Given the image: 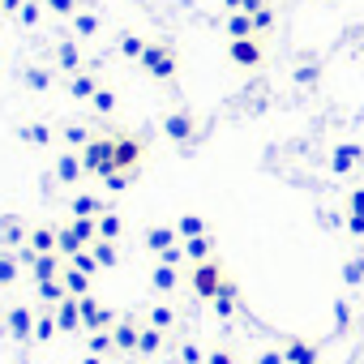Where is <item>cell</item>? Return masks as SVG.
Segmentation results:
<instances>
[{
	"label": "cell",
	"instance_id": "cell-1",
	"mask_svg": "<svg viewBox=\"0 0 364 364\" xmlns=\"http://www.w3.org/2000/svg\"><path fill=\"white\" fill-rule=\"evenodd\" d=\"M141 69H146L154 82H171L176 69H180V60H176V52H171L167 43H150V48L141 52Z\"/></svg>",
	"mask_w": 364,
	"mask_h": 364
},
{
	"label": "cell",
	"instance_id": "cell-2",
	"mask_svg": "<svg viewBox=\"0 0 364 364\" xmlns=\"http://www.w3.org/2000/svg\"><path fill=\"white\" fill-rule=\"evenodd\" d=\"M189 283H193V291H198L202 300H215L232 279L223 274V266H219V262H198V266H193V274H189Z\"/></svg>",
	"mask_w": 364,
	"mask_h": 364
},
{
	"label": "cell",
	"instance_id": "cell-3",
	"mask_svg": "<svg viewBox=\"0 0 364 364\" xmlns=\"http://www.w3.org/2000/svg\"><path fill=\"white\" fill-rule=\"evenodd\" d=\"M107 137H112V171L129 176L141 159V137H133V133H107Z\"/></svg>",
	"mask_w": 364,
	"mask_h": 364
},
{
	"label": "cell",
	"instance_id": "cell-4",
	"mask_svg": "<svg viewBox=\"0 0 364 364\" xmlns=\"http://www.w3.org/2000/svg\"><path fill=\"white\" fill-rule=\"evenodd\" d=\"M82 167L95 176H107L112 171V137H90L82 146Z\"/></svg>",
	"mask_w": 364,
	"mask_h": 364
},
{
	"label": "cell",
	"instance_id": "cell-5",
	"mask_svg": "<svg viewBox=\"0 0 364 364\" xmlns=\"http://www.w3.org/2000/svg\"><path fill=\"white\" fill-rule=\"evenodd\" d=\"M163 133H167V141H176V146H189V141L198 137L193 112H167V116H163Z\"/></svg>",
	"mask_w": 364,
	"mask_h": 364
},
{
	"label": "cell",
	"instance_id": "cell-6",
	"mask_svg": "<svg viewBox=\"0 0 364 364\" xmlns=\"http://www.w3.org/2000/svg\"><path fill=\"white\" fill-rule=\"evenodd\" d=\"M228 56H232V65H240V69H257V65L266 60L262 35H257V39H232V43H228Z\"/></svg>",
	"mask_w": 364,
	"mask_h": 364
},
{
	"label": "cell",
	"instance_id": "cell-7",
	"mask_svg": "<svg viewBox=\"0 0 364 364\" xmlns=\"http://www.w3.org/2000/svg\"><path fill=\"white\" fill-rule=\"evenodd\" d=\"M77 304H82V330H86V334H95V330H112V326H116V313L103 309L95 296H82Z\"/></svg>",
	"mask_w": 364,
	"mask_h": 364
},
{
	"label": "cell",
	"instance_id": "cell-8",
	"mask_svg": "<svg viewBox=\"0 0 364 364\" xmlns=\"http://www.w3.org/2000/svg\"><path fill=\"white\" fill-rule=\"evenodd\" d=\"M364 163V150L355 146V141H343V146H334V154H330V171H351V167H360Z\"/></svg>",
	"mask_w": 364,
	"mask_h": 364
},
{
	"label": "cell",
	"instance_id": "cell-9",
	"mask_svg": "<svg viewBox=\"0 0 364 364\" xmlns=\"http://www.w3.org/2000/svg\"><path fill=\"white\" fill-rule=\"evenodd\" d=\"M56 326H60L65 334H73V330H82V304H77L73 296L56 304Z\"/></svg>",
	"mask_w": 364,
	"mask_h": 364
},
{
	"label": "cell",
	"instance_id": "cell-10",
	"mask_svg": "<svg viewBox=\"0 0 364 364\" xmlns=\"http://www.w3.org/2000/svg\"><path fill=\"white\" fill-rule=\"evenodd\" d=\"M82 176H86L82 154H56V180H65V185H77Z\"/></svg>",
	"mask_w": 364,
	"mask_h": 364
},
{
	"label": "cell",
	"instance_id": "cell-11",
	"mask_svg": "<svg viewBox=\"0 0 364 364\" xmlns=\"http://www.w3.org/2000/svg\"><path fill=\"white\" fill-rule=\"evenodd\" d=\"M31 274H35V283L60 279V274H65V270H60V253H39V257H35V266H31Z\"/></svg>",
	"mask_w": 364,
	"mask_h": 364
},
{
	"label": "cell",
	"instance_id": "cell-12",
	"mask_svg": "<svg viewBox=\"0 0 364 364\" xmlns=\"http://www.w3.org/2000/svg\"><path fill=\"white\" fill-rule=\"evenodd\" d=\"M283 360H287V364H317V347H313V343H304V338H287Z\"/></svg>",
	"mask_w": 364,
	"mask_h": 364
},
{
	"label": "cell",
	"instance_id": "cell-13",
	"mask_svg": "<svg viewBox=\"0 0 364 364\" xmlns=\"http://www.w3.org/2000/svg\"><path fill=\"white\" fill-rule=\"evenodd\" d=\"M112 338H116V351H137L141 326H133V321H116V326H112Z\"/></svg>",
	"mask_w": 364,
	"mask_h": 364
},
{
	"label": "cell",
	"instance_id": "cell-14",
	"mask_svg": "<svg viewBox=\"0 0 364 364\" xmlns=\"http://www.w3.org/2000/svg\"><path fill=\"white\" fill-rule=\"evenodd\" d=\"M69 95H73V99H86V103H90V99L99 95V77H95V73H82V69H77V73H73V82H69Z\"/></svg>",
	"mask_w": 364,
	"mask_h": 364
},
{
	"label": "cell",
	"instance_id": "cell-15",
	"mask_svg": "<svg viewBox=\"0 0 364 364\" xmlns=\"http://www.w3.org/2000/svg\"><path fill=\"white\" fill-rule=\"evenodd\" d=\"M5 321H9V330H14L18 338H31V334H35V313H31V309H22V304H18V309H9V317H5Z\"/></svg>",
	"mask_w": 364,
	"mask_h": 364
},
{
	"label": "cell",
	"instance_id": "cell-16",
	"mask_svg": "<svg viewBox=\"0 0 364 364\" xmlns=\"http://www.w3.org/2000/svg\"><path fill=\"white\" fill-rule=\"evenodd\" d=\"M223 26H228V35H232V39H257V26H253V18H249V14H228V22H223Z\"/></svg>",
	"mask_w": 364,
	"mask_h": 364
},
{
	"label": "cell",
	"instance_id": "cell-17",
	"mask_svg": "<svg viewBox=\"0 0 364 364\" xmlns=\"http://www.w3.org/2000/svg\"><path fill=\"white\" fill-rule=\"evenodd\" d=\"M103 210H107V206H103L95 193H77V198H73V219H99Z\"/></svg>",
	"mask_w": 364,
	"mask_h": 364
},
{
	"label": "cell",
	"instance_id": "cell-18",
	"mask_svg": "<svg viewBox=\"0 0 364 364\" xmlns=\"http://www.w3.org/2000/svg\"><path fill=\"white\" fill-rule=\"evenodd\" d=\"M176 236H180V232H171V228H150V232H146V245H150V253L163 257L167 249H176Z\"/></svg>",
	"mask_w": 364,
	"mask_h": 364
},
{
	"label": "cell",
	"instance_id": "cell-19",
	"mask_svg": "<svg viewBox=\"0 0 364 364\" xmlns=\"http://www.w3.org/2000/svg\"><path fill=\"white\" fill-rule=\"evenodd\" d=\"M60 283H65V291H69L73 300H82V296H90V274H82V270H73V266H69V270L60 274Z\"/></svg>",
	"mask_w": 364,
	"mask_h": 364
},
{
	"label": "cell",
	"instance_id": "cell-20",
	"mask_svg": "<svg viewBox=\"0 0 364 364\" xmlns=\"http://www.w3.org/2000/svg\"><path fill=\"white\" fill-rule=\"evenodd\" d=\"M18 137H22V141H31V146H52V129H48L43 120L22 124V129H18Z\"/></svg>",
	"mask_w": 364,
	"mask_h": 364
},
{
	"label": "cell",
	"instance_id": "cell-21",
	"mask_svg": "<svg viewBox=\"0 0 364 364\" xmlns=\"http://www.w3.org/2000/svg\"><path fill=\"white\" fill-rule=\"evenodd\" d=\"M95 228H99V240H120L124 219H120V215H112V210H103V215L95 219Z\"/></svg>",
	"mask_w": 364,
	"mask_h": 364
},
{
	"label": "cell",
	"instance_id": "cell-22",
	"mask_svg": "<svg viewBox=\"0 0 364 364\" xmlns=\"http://www.w3.org/2000/svg\"><path fill=\"white\" fill-rule=\"evenodd\" d=\"M0 236H5L9 249H22V245H26V228H22L18 219H0Z\"/></svg>",
	"mask_w": 364,
	"mask_h": 364
},
{
	"label": "cell",
	"instance_id": "cell-23",
	"mask_svg": "<svg viewBox=\"0 0 364 364\" xmlns=\"http://www.w3.org/2000/svg\"><path fill=\"white\" fill-rule=\"evenodd\" d=\"M26 245H31L35 253H56V232H52V228H35Z\"/></svg>",
	"mask_w": 364,
	"mask_h": 364
},
{
	"label": "cell",
	"instance_id": "cell-24",
	"mask_svg": "<svg viewBox=\"0 0 364 364\" xmlns=\"http://www.w3.org/2000/svg\"><path fill=\"white\" fill-rule=\"evenodd\" d=\"M185 257L198 266V262H210V236H193V240H185Z\"/></svg>",
	"mask_w": 364,
	"mask_h": 364
},
{
	"label": "cell",
	"instance_id": "cell-25",
	"mask_svg": "<svg viewBox=\"0 0 364 364\" xmlns=\"http://www.w3.org/2000/svg\"><path fill=\"white\" fill-rule=\"evenodd\" d=\"M150 283H154V291H171V287H176V266L159 262V266L150 270Z\"/></svg>",
	"mask_w": 364,
	"mask_h": 364
},
{
	"label": "cell",
	"instance_id": "cell-26",
	"mask_svg": "<svg viewBox=\"0 0 364 364\" xmlns=\"http://www.w3.org/2000/svg\"><path fill=\"white\" fill-rule=\"evenodd\" d=\"M39 300L56 309L60 300H69V291H65V283H60V279H48V283H39Z\"/></svg>",
	"mask_w": 364,
	"mask_h": 364
},
{
	"label": "cell",
	"instance_id": "cell-27",
	"mask_svg": "<svg viewBox=\"0 0 364 364\" xmlns=\"http://www.w3.org/2000/svg\"><path fill=\"white\" fill-rule=\"evenodd\" d=\"M56 65H60V69H69V73H77V65H82L77 43H60V48H56Z\"/></svg>",
	"mask_w": 364,
	"mask_h": 364
},
{
	"label": "cell",
	"instance_id": "cell-28",
	"mask_svg": "<svg viewBox=\"0 0 364 364\" xmlns=\"http://www.w3.org/2000/svg\"><path fill=\"white\" fill-rule=\"evenodd\" d=\"M215 313H219V317H236V283H228V287L215 296Z\"/></svg>",
	"mask_w": 364,
	"mask_h": 364
},
{
	"label": "cell",
	"instance_id": "cell-29",
	"mask_svg": "<svg viewBox=\"0 0 364 364\" xmlns=\"http://www.w3.org/2000/svg\"><path fill=\"white\" fill-rule=\"evenodd\" d=\"M112 347H116V338H112V330H95V334L86 338V351H90V355H107Z\"/></svg>",
	"mask_w": 364,
	"mask_h": 364
},
{
	"label": "cell",
	"instance_id": "cell-30",
	"mask_svg": "<svg viewBox=\"0 0 364 364\" xmlns=\"http://www.w3.org/2000/svg\"><path fill=\"white\" fill-rule=\"evenodd\" d=\"M176 232L185 236V240H193V236H206V223H202V215H180Z\"/></svg>",
	"mask_w": 364,
	"mask_h": 364
},
{
	"label": "cell",
	"instance_id": "cell-31",
	"mask_svg": "<svg viewBox=\"0 0 364 364\" xmlns=\"http://www.w3.org/2000/svg\"><path fill=\"white\" fill-rule=\"evenodd\" d=\"M18 283V253H0V287Z\"/></svg>",
	"mask_w": 364,
	"mask_h": 364
},
{
	"label": "cell",
	"instance_id": "cell-32",
	"mask_svg": "<svg viewBox=\"0 0 364 364\" xmlns=\"http://www.w3.org/2000/svg\"><path fill=\"white\" fill-rule=\"evenodd\" d=\"M159 347H163V330L146 326V330H141V338H137V351H141V355H154Z\"/></svg>",
	"mask_w": 364,
	"mask_h": 364
},
{
	"label": "cell",
	"instance_id": "cell-33",
	"mask_svg": "<svg viewBox=\"0 0 364 364\" xmlns=\"http://www.w3.org/2000/svg\"><path fill=\"white\" fill-rule=\"evenodd\" d=\"M146 48H150V39H141V35H124V39H120V52H124L129 60H141Z\"/></svg>",
	"mask_w": 364,
	"mask_h": 364
},
{
	"label": "cell",
	"instance_id": "cell-34",
	"mask_svg": "<svg viewBox=\"0 0 364 364\" xmlns=\"http://www.w3.org/2000/svg\"><path fill=\"white\" fill-rule=\"evenodd\" d=\"M26 86H31V90H39V95H43V90H52V69H39V65H35V69H26Z\"/></svg>",
	"mask_w": 364,
	"mask_h": 364
},
{
	"label": "cell",
	"instance_id": "cell-35",
	"mask_svg": "<svg viewBox=\"0 0 364 364\" xmlns=\"http://www.w3.org/2000/svg\"><path fill=\"white\" fill-rule=\"evenodd\" d=\"M90 253H95V262H99V266H116V240H95V245H90Z\"/></svg>",
	"mask_w": 364,
	"mask_h": 364
},
{
	"label": "cell",
	"instance_id": "cell-36",
	"mask_svg": "<svg viewBox=\"0 0 364 364\" xmlns=\"http://www.w3.org/2000/svg\"><path fill=\"white\" fill-rule=\"evenodd\" d=\"M43 9H48V5H39V0H26V5L18 9V22H22V26H39Z\"/></svg>",
	"mask_w": 364,
	"mask_h": 364
},
{
	"label": "cell",
	"instance_id": "cell-37",
	"mask_svg": "<svg viewBox=\"0 0 364 364\" xmlns=\"http://www.w3.org/2000/svg\"><path fill=\"white\" fill-rule=\"evenodd\" d=\"M90 107H95L99 116H112V112H116V95H112L107 86H99V95L90 99Z\"/></svg>",
	"mask_w": 364,
	"mask_h": 364
},
{
	"label": "cell",
	"instance_id": "cell-38",
	"mask_svg": "<svg viewBox=\"0 0 364 364\" xmlns=\"http://www.w3.org/2000/svg\"><path fill=\"white\" fill-rule=\"evenodd\" d=\"M69 266H73V270H82V274H90V279H95V270H99V262H95V253H90V249L73 253V257H69Z\"/></svg>",
	"mask_w": 364,
	"mask_h": 364
},
{
	"label": "cell",
	"instance_id": "cell-39",
	"mask_svg": "<svg viewBox=\"0 0 364 364\" xmlns=\"http://www.w3.org/2000/svg\"><path fill=\"white\" fill-rule=\"evenodd\" d=\"M60 326H56V317L52 313H43V317H35V338L39 343H52V334H56Z\"/></svg>",
	"mask_w": 364,
	"mask_h": 364
},
{
	"label": "cell",
	"instance_id": "cell-40",
	"mask_svg": "<svg viewBox=\"0 0 364 364\" xmlns=\"http://www.w3.org/2000/svg\"><path fill=\"white\" fill-rule=\"evenodd\" d=\"M223 5H228V9H236V14H249V18H253L257 9H266V5H270V0H223Z\"/></svg>",
	"mask_w": 364,
	"mask_h": 364
},
{
	"label": "cell",
	"instance_id": "cell-41",
	"mask_svg": "<svg viewBox=\"0 0 364 364\" xmlns=\"http://www.w3.org/2000/svg\"><path fill=\"white\" fill-rule=\"evenodd\" d=\"M73 31L77 35H95L99 31V18L95 14H73Z\"/></svg>",
	"mask_w": 364,
	"mask_h": 364
},
{
	"label": "cell",
	"instance_id": "cell-42",
	"mask_svg": "<svg viewBox=\"0 0 364 364\" xmlns=\"http://www.w3.org/2000/svg\"><path fill=\"white\" fill-rule=\"evenodd\" d=\"M171 321H176V313H171L167 304H154V313H150V326H154V330H167Z\"/></svg>",
	"mask_w": 364,
	"mask_h": 364
},
{
	"label": "cell",
	"instance_id": "cell-43",
	"mask_svg": "<svg viewBox=\"0 0 364 364\" xmlns=\"http://www.w3.org/2000/svg\"><path fill=\"white\" fill-rule=\"evenodd\" d=\"M43 5H48L56 18H73V14H77V0H43Z\"/></svg>",
	"mask_w": 364,
	"mask_h": 364
},
{
	"label": "cell",
	"instance_id": "cell-44",
	"mask_svg": "<svg viewBox=\"0 0 364 364\" xmlns=\"http://www.w3.org/2000/svg\"><path fill=\"white\" fill-rule=\"evenodd\" d=\"M347 219H364V189H355L347 198Z\"/></svg>",
	"mask_w": 364,
	"mask_h": 364
},
{
	"label": "cell",
	"instance_id": "cell-45",
	"mask_svg": "<svg viewBox=\"0 0 364 364\" xmlns=\"http://www.w3.org/2000/svg\"><path fill=\"white\" fill-rule=\"evenodd\" d=\"M180 360H185V364H202V360H206V351H202L198 343H185V347H180Z\"/></svg>",
	"mask_w": 364,
	"mask_h": 364
},
{
	"label": "cell",
	"instance_id": "cell-46",
	"mask_svg": "<svg viewBox=\"0 0 364 364\" xmlns=\"http://www.w3.org/2000/svg\"><path fill=\"white\" fill-rule=\"evenodd\" d=\"M253 26H257V35H262V31H270V26H274V9H270V5H266V9H257V14H253Z\"/></svg>",
	"mask_w": 364,
	"mask_h": 364
},
{
	"label": "cell",
	"instance_id": "cell-47",
	"mask_svg": "<svg viewBox=\"0 0 364 364\" xmlns=\"http://www.w3.org/2000/svg\"><path fill=\"white\" fill-rule=\"evenodd\" d=\"M65 141H69V146H86V141H90V133H86L82 124H69V129H65Z\"/></svg>",
	"mask_w": 364,
	"mask_h": 364
},
{
	"label": "cell",
	"instance_id": "cell-48",
	"mask_svg": "<svg viewBox=\"0 0 364 364\" xmlns=\"http://www.w3.org/2000/svg\"><path fill=\"white\" fill-rule=\"evenodd\" d=\"M291 77H296L300 86H313V82H317V65H300V69H296Z\"/></svg>",
	"mask_w": 364,
	"mask_h": 364
},
{
	"label": "cell",
	"instance_id": "cell-49",
	"mask_svg": "<svg viewBox=\"0 0 364 364\" xmlns=\"http://www.w3.org/2000/svg\"><path fill=\"white\" fill-rule=\"evenodd\" d=\"M343 279L347 283H364V262H347L343 266Z\"/></svg>",
	"mask_w": 364,
	"mask_h": 364
},
{
	"label": "cell",
	"instance_id": "cell-50",
	"mask_svg": "<svg viewBox=\"0 0 364 364\" xmlns=\"http://www.w3.org/2000/svg\"><path fill=\"white\" fill-rule=\"evenodd\" d=\"M103 185L116 193V189H124V185H129V176H124V171H107V176H103Z\"/></svg>",
	"mask_w": 364,
	"mask_h": 364
},
{
	"label": "cell",
	"instance_id": "cell-51",
	"mask_svg": "<svg viewBox=\"0 0 364 364\" xmlns=\"http://www.w3.org/2000/svg\"><path fill=\"white\" fill-rule=\"evenodd\" d=\"M347 321H351V309H347V300H338V304H334V326L347 330Z\"/></svg>",
	"mask_w": 364,
	"mask_h": 364
},
{
	"label": "cell",
	"instance_id": "cell-52",
	"mask_svg": "<svg viewBox=\"0 0 364 364\" xmlns=\"http://www.w3.org/2000/svg\"><path fill=\"white\" fill-rule=\"evenodd\" d=\"M206 364H236V355L223 351V347H215V351H206Z\"/></svg>",
	"mask_w": 364,
	"mask_h": 364
},
{
	"label": "cell",
	"instance_id": "cell-53",
	"mask_svg": "<svg viewBox=\"0 0 364 364\" xmlns=\"http://www.w3.org/2000/svg\"><path fill=\"white\" fill-rule=\"evenodd\" d=\"M257 364H287V360H283V351H262Z\"/></svg>",
	"mask_w": 364,
	"mask_h": 364
},
{
	"label": "cell",
	"instance_id": "cell-54",
	"mask_svg": "<svg viewBox=\"0 0 364 364\" xmlns=\"http://www.w3.org/2000/svg\"><path fill=\"white\" fill-rule=\"evenodd\" d=\"M22 5H26V0H0V14H14V18H18Z\"/></svg>",
	"mask_w": 364,
	"mask_h": 364
},
{
	"label": "cell",
	"instance_id": "cell-55",
	"mask_svg": "<svg viewBox=\"0 0 364 364\" xmlns=\"http://www.w3.org/2000/svg\"><path fill=\"white\" fill-rule=\"evenodd\" d=\"M82 364H103V355H86V360H82Z\"/></svg>",
	"mask_w": 364,
	"mask_h": 364
}]
</instances>
